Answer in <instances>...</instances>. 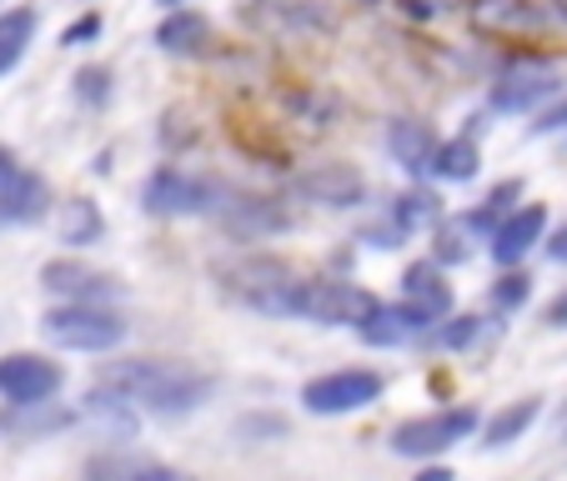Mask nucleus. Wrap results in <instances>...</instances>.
Masks as SVG:
<instances>
[{
  "label": "nucleus",
  "mask_w": 567,
  "mask_h": 481,
  "mask_svg": "<svg viewBox=\"0 0 567 481\" xmlns=\"http://www.w3.org/2000/svg\"><path fill=\"white\" fill-rule=\"evenodd\" d=\"M121 391L136 411L151 417H192L212 396V376L196 372L192 362H172V356H126V362L101 366V381Z\"/></svg>",
  "instance_id": "1"
},
{
  "label": "nucleus",
  "mask_w": 567,
  "mask_h": 481,
  "mask_svg": "<svg viewBox=\"0 0 567 481\" xmlns=\"http://www.w3.org/2000/svg\"><path fill=\"white\" fill-rule=\"evenodd\" d=\"M251 311L261 316H291V321H311V326H357L367 311L377 306V296L367 286H352V281H301V276H287L277 286H261V291H247Z\"/></svg>",
  "instance_id": "2"
},
{
  "label": "nucleus",
  "mask_w": 567,
  "mask_h": 481,
  "mask_svg": "<svg viewBox=\"0 0 567 481\" xmlns=\"http://www.w3.org/2000/svg\"><path fill=\"white\" fill-rule=\"evenodd\" d=\"M557 91H563V65L523 51L497 71L493 91H487V106L503 111V116H527V111H543Z\"/></svg>",
  "instance_id": "3"
},
{
  "label": "nucleus",
  "mask_w": 567,
  "mask_h": 481,
  "mask_svg": "<svg viewBox=\"0 0 567 481\" xmlns=\"http://www.w3.org/2000/svg\"><path fill=\"white\" fill-rule=\"evenodd\" d=\"M41 336L61 352H116L126 342V321L111 306H51L41 316Z\"/></svg>",
  "instance_id": "4"
},
{
  "label": "nucleus",
  "mask_w": 567,
  "mask_h": 481,
  "mask_svg": "<svg viewBox=\"0 0 567 481\" xmlns=\"http://www.w3.org/2000/svg\"><path fill=\"white\" fill-rule=\"evenodd\" d=\"M141 201H146L151 216H206V211L216 216L231 201V191H226L221 181H212V176H186V171H176V166H161L146 181Z\"/></svg>",
  "instance_id": "5"
},
{
  "label": "nucleus",
  "mask_w": 567,
  "mask_h": 481,
  "mask_svg": "<svg viewBox=\"0 0 567 481\" xmlns=\"http://www.w3.org/2000/svg\"><path fill=\"white\" fill-rule=\"evenodd\" d=\"M386 381L382 372H367V366H342V372H327V376H311L301 386V407L311 417H347V411H362L372 401H382Z\"/></svg>",
  "instance_id": "6"
},
{
  "label": "nucleus",
  "mask_w": 567,
  "mask_h": 481,
  "mask_svg": "<svg viewBox=\"0 0 567 481\" xmlns=\"http://www.w3.org/2000/svg\"><path fill=\"white\" fill-rule=\"evenodd\" d=\"M477 411L472 407H447V411H427V417H412L402 421V427H392V451L396 457H442L447 447H457V441H467L472 431H477Z\"/></svg>",
  "instance_id": "7"
},
{
  "label": "nucleus",
  "mask_w": 567,
  "mask_h": 481,
  "mask_svg": "<svg viewBox=\"0 0 567 481\" xmlns=\"http://www.w3.org/2000/svg\"><path fill=\"white\" fill-rule=\"evenodd\" d=\"M65 386L61 362L41 352H11L0 356V396L11 407H41V401H55V391Z\"/></svg>",
  "instance_id": "8"
},
{
  "label": "nucleus",
  "mask_w": 567,
  "mask_h": 481,
  "mask_svg": "<svg viewBox=\"0 0 567 481\" xmlns=\"http://www.w3.org/2000/svg\"><path fill=\"white\" fill-rule=\"evenodd\" d=\"M467 21L477 35L497 41H527L547 31V11L537 0H467Z\"/></svg>",
  "instance_id": "9"
},
{
  "label": "nucleus",
  "mask_w": 567,
  "mask_h": 481,
  "mask_svg": "<svg viewBox=\"0 0 567 481\" xmlns=\"http://www.w3.org/2000/svg\"><path fill=\"white\" fill-rule=\"evenodd\" d=\"M297 196L311 206H327V211H352L367 201V176L347 160H321L297 176Z\"/></svg>",
  "instance_id": "10"
},
{
  "label": "nucleus",
  "mask_w": 567,
  "mask_h": 481,
  "mask_svg": "<svg viewBox=\"0 0 567 481\" xmlns=\"http://www.w3.org/2000/svg\"><path fill=\"white\" fill-rule=\"evenodd\" d=\"M41 286L51 296H61L65 306H111L121 296V281L106 271H91L81 261H45L41 266Z\"/></svg>",
  "instance_id": "11"
},
{
  "label": "nucleus",
  "mask_w": 567,
  "mask_h": 481,
  "mask_svg": "<svg viewBox=\"0 0 567 481\" xmlns=\"http://www.w3.org/2000/svg\"><path fill=\"white\" fill-rule=\"evenodd\" d=\"M432 326H437V321H432L427 311L408 306V301H377V306L367 311L362 321H357V336H362L367 346H382V352H392V346L422 342Z\"/></svg>",
  "instance_id": "12"
},
{
  "label": "nucleus",
  "mask_w": 567,
  "mask_h": 481,
  "mask_svg": "<svg viewBox=\"0 0 567 481\" xmlns=\"http://www.w3.org/2000/svg\"><path fill=\"white\" fill-rule=\"evenodd\" d=\"M216 221H221V231L231 236V241H267V236H281L291 226L287 206L271 201V196H241L231 191V201L216 211Z\"/></svg>",
  "instance_id": "13"
},
{
  "label": "nucleus",
  "mask_w": 567,
  "mask_h": 481,
  "mask_svg": "<svg viewBox=\"0 0 567 481\" xmlns=\"http://www.w3.org/2000/svg\"><path fill=\"white\" fill-rule=\"evenodd\" d=\"M543 236H547V206L533 201V206H517V211L487 236V251H493V261L503 271H513L527 261V251L543 247Z\"/></svg>",
  "instance_id": "14"
},
{
  "label": "nucleus",
  "mask_w": 567,
  "mask_h": 481,
  "mask_svg": "<svg viewBox=\"0 0 567 481\" xmlns=\"http://www.w3.org/2000/svg\"><path fill=\"white\" fill-rule=\"evenodd\" d=\"M45 206H51V186H45V176L21 171V166H11V171L0 176V221L31 226V221L45 216Z\"/></svg>",
  "instance_id": "15"
},
{
  "label": "nucleus",
  "mask_w": 567,
  "mask_h": 481,
  "mask_svg": "<svg viewBox=\"0 0 567 481\" xmlns=\"http://www.w3.org/2000/svg\"><path fill=\"white\" fill-rule=\"evenodd\" d=\"M81 421H86L91 431H101L106 441H131V437L141 431L136 407H131V401H126L121 391H111V386H96V391H86Z\"/></svg>",
  "instance_id": "16"
},
{
  "label": "nucleus",
  "mask_w": 567,
  "mask_h": 481,
  "mask_svg": "<svg viewBox=\"0 0 567 481\" xmlns=\"http://www.w3.org/2000/svg\"><path fill=\"white\" fill-rule=\"evenodd\" d=\"M402 301L417 311H427L432 321H442L452 311V281L447 271L437 266V261H412L408 271H402Z\"/></svg>",
  "instance_id": "17"
},
{
  "label": "nucleus",
  "mask_w": 567,
  "mask_h": 481,
  "mask_svg": "<svg viewBox=\"0 0 567 481\" xmlns=\"http://www.w3.org/2000/svg\"><path fill=\"white\" fill-rule=\"evenodd\" d=\"M156 45L166 55H202L206 45H212V21H206L202 11H166L156 25Z\"/></svg>",
  "instance_id": "18"
},
{
  "label": "nucleus",
  "mask_w": 567,
  "mask_h": 481,
  "mask_svg": "<svg viewBox=\"0 0 567 481\" xmlns=\"http://www.w3.org/2000/svg\"><path fill=\"white\" fill-rule=\"evenodd\" d=\"M386 150H392V160L402 166V171H427L432 150H437V136H432L427 121L396 116L392 126H386Z\"/></svg>",
  "instance_id": "19"
},
{
  "label": "nucleus",
  "mask_w": 567,
  "mask_h": 481,
  "mask_svg": "<svg viewBox=\"0 0 567 481\" xmlns=\"http://www.w3.org/2000/svg\"><path fill=\"white\" fill-rule=\"evenodd\" d=\"M55 236H61L65 247H101L106 241V216H101L96 201H86V196H75V201L61 206V226H55Z\"/></svg>",
  "instance_id": "20"
},
{
  "label": "nucleus",
  "mask_w": 567,
  "mask_h": 481,
  "mask_svg": "<svg viewBox=\"0 0 567 481\" xmlns=\"http://www.w3.org/2000/svg\"><path fill=\"white\" fill-rule=\"evenodd\" d=\"M427 176L432 181H447V186H462L477 176V140L467 136H452V140H437V150H432L427 160Z\"/></svg>",
  "instance_id": "21"
},
{
  "label": "nucleus",
  "mask_w": 567,
  "mask_h": 481,
  "mask_svg": "<svg viewBox=\"0 0 567 481\" xmlns=\"http://www.w3.org/2000/svg\"><path fill=\"white\" fill-rule=\"evenodd\" d=\"M543 417V396H523V401H507L503 411L482 421V447H507V441L527 437V427Z\"/></svg>",
  "instance_id": "22"
},
{
  "label": "nucleus",
  "mask_w": 567,
  "mask_h": 481,
  "mask_svg": "<svg viewBox=\"0 0 567 481\" xmlns=\"http://www.w3.org/2000/svg\"><path fill=\"white\" fill-rule=\"evenodd\" d=\"M517 196H523V181H497L493 191H487V201L482 206H472L467 216H462V226H467L477 241H487V236L497 231V226L507 221V216L517 211Z\"/></svg>",
  "instance_id": "23"
},
{
  "label": "nucleus",
  "mask_w": 567,
  "mask_h": 481,
  "mask_svg": "<svg viewBox=\"0 0 567 481\" xmlns=\"http://www.w3.org/2000/svg\"><path fill=\"white\" fill-rule=\"evenodd\" d=\"M31 41H35V11L31 6H11V11L0 15V81L21 65Z\"/></svg>",
  "instance_id": "24"
},
{
  "label": "nucleus",
  "mask_w": 567,
  "mask_h": 481,
  "mask_svg": "<svg viewBox=\"0 0 567 481\" xmlns=\"http://www.w3.org/2000/svg\"><path fill=\"white\" fill-rule=\"evenodd\" d=\"M437 221H442V201L432 191H402L392 201V231L402 236V241L417 231H432Z\"/></svg>",
  "instance_id": "25"
},
{
  "label": "nucleus",
  "mask_w": 567,
  "mask_h": 481,
  "mask_svg": "<svg viewBox=\"0 0 567 481\" xmlns=\"http://www.w3.org/2000/svg\"><path fill=\"white\" fill-rule=\"evenodd\" d=\"M71 421H75L71 411H55L51 401H41V407L0 411V431H6V437H45V431H65Z\"/></svg>",
  "instance_id": "26"
},
{
  "label": "nucleus",
  "mask_w": 567,
  "mask_h": 481,
  "mask_svg": "<svg viewBox=\"0 0 567 481\" xmlns=\"http://www.w3.org/2000/svg\"><path fill=\"white\" fill-rule=\"evenodd\" d=\"M432 236H437V241H432V261H437V266H462V261L472 257L467 241H477V236L462 226V216L457 221H437L432 226Z\"/></svg>",
  "instance_id": "27"
},
{
  "label": "nucleus",
  "mask_w": 567,
  "mask_h": 481,
  "mask_svg": "<svg viewBox=\"0 0 567 481\" xmlns=\"http://www.w3.org/2000/svg\"><path fill=\"white\" fill-rule=\"evenodd\" d=\"M427 336L442 346V352H467V346L482 336V316H447L442 326H432Z\"/></svg>",
  "instance_id": "28"
},
{
  "label": "nucleus",
  "mask_w": 567,
  "mask_h": 481,
  "mask_svg": "<svg viewBox=\"0 0 567 481\" xmlns=\"http://www.w3.org/2000/svg\"><path fill=\"white\" fill-rule=\"evenodd\" d=\"M487 296H493L497 311H517V306H527V296H533V276L513 266V271H503V276L493 281V291H487Z\"/></svg>",
  "instance_id": "29"
},
{
  "label": "nucleus",
  "mask_w": 567,
  "mask_h": 481,
  "mask_svg": "<svg viewBox=\"0 0 567 481\" xmlns=\"http://www.w3.org/2000/svg\"><path fill=\"white\" fill-rule=\"evenodd\" d=\"M75 96L86 101V106H106L111 101V71L106 65H86V71H75Z\"/></svg>",
  "instance_id": "30"
},
{
  "label": "nucleus",
  "mask_w": 567,
  "mask_h": 481,
  "mask_svg": "<svg viewBox=\"0 0 567 481\" xmlns=\"http://www.w3.org/2000/svg\"><path fill=\"white\" fill-rule=\"evenodd\" d=\"M86 477L91 481H131V477H136V467H131L126 457H96L86 467Z\"/></svg>",
  "instance_id": "31"
},
{
  "label": "nucleus",
  "mask_w": 567,
  "mask_h": 481,
  "mask_svg": "<svg viewBox=\"0 0 567 481\" xmlns=\"http://www.w3.org/2000/svg\"><path fill=\"white\" fill-rule=\"evenodd\" d=\"M96 35H101V15H96V11H86L81 21H71V25L61 31V45H91Z\"/></svg>",
  "instance_id": "32"
},
{
  "label": "nucleus",
  "mask_w": 567,
  "mask_h": 481,
  "mask_svg": "<svg viewBox=\"0 0 567 481\" xmlns=\"http://www.w3.org/2000/svg\"><path fill=\"white\" fill-rule=\"evenodd\" d=\"M533 130H537V136H553V130H567V96H563V101H553V106H543V111H537Z\"/></svg>",
  "instance_id": "33"
},
{
  "label": "nucleus",
  "mask_w": 567,
  "mask_h": 481,
  "mask_svg": "<svg viewBox=\"0 0 567 481\" xmlns=\"http://www.w3.org/2000/svg\"><path fill=\"white\" fill-rule=\"evenodd\" d=\"M131 481H196L192 471H176V467H136Z\"/></svg>",
  "instance_id": "34"
},
{
  "label": "nucleus",
  "mask_w": 567,
  "mask_h": 481,
  "mask_svg": "<svg viewBox=\"0 0 567 481\" xmlns=\"http://www.w3.org/2000/svg\"><path fill=\"white\" fill-rule=\"evenodd\" d=\"M543 247H547V257H553L557 266H567V226H557L553 236H543Z\"/></svg>",
  "instance_id": "35"
},
{
  "label": "nucleus",
  "mask_w": 567,
  "mask_h": 481,
  "mask_svg": "<svg viewBox=\"0 0 567 481\" xmlns=\"http://www.w3.org/2000/svg\"><path fill=\"white\" fill-rule=\"evenodd\" d=\"M547 326H567V291H563V296H553V301H547Z\"/></svg>",
  "instance_id": "36"
},
{
  "label": "nucleus",
  "mask_w": 567,
  "mask_h": 481,
  "mask_svg": "<svg viewBox=\"0 0 567 481\" xmlns=\"http://www.w3.org/2000/svg\"><path fill=\"white\" fill-rule=\"evenodd\" d=\"M417 481H452V471H447V467H427Z\"/></svg>",
  "instance_id": "37"
},
{
  "label": "nucleus",
  "mask_w": 567,
  "mask_h": 481,
  "mask_svg": "<svg viewBox=\"0 0 567 481\" xmlns=\"http://www.w3.org/2000/svg\"><path fill=\"white\" fill-rule=\"evenodd\" d=\"M447 6H467V0H432V11H447Z\"/></svg>",
  "instance_id": "38"
},
{
  "label": "nucleus",
  "mask_w": 567,
  "mask_h": 481,
  "mask_svg": "<svg viewBox=\"0 0 567 481\" xmlns=\"http://www.w3.org/2000/svg\"><path fill=\"white\" fill-rule=\"evenodd\" d=\"M11 171V150H0V176Z\"/></svg>",
  "instance_id": "39"
},
{
  "label": "nucleus",
  "mask_w": 567,
  "mask_h": 481,
  "mask_svg": "<svg viewBox=\"0 0 567 481\" xmlns=\"http://www.w3.org/2000/svg\"><path fill=\"white\" fill-rule=\"evenodd\" d=\"M553 11H557V15H563V21H567V0H553Z\"/></svg>",
  "instance_id": "40"
},
{
  "label": "nucleus",
  "mask_w": 567,
  "mask_h": 481,
  "mask_svg": "<svg viewBox=\"0 0 567 481\" xmlns=\"http://www.w3.org/2000/svg\"><path fill=\"white\" fill-rule=\"evenodd\" d=\"M161 6H166V11H182V0H161Z\"/></svg>",
  "instance_id": "41"
}]
</instances>
